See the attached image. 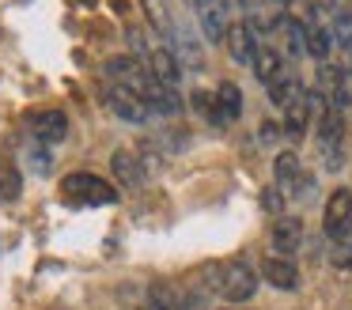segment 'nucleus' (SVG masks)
<instances>
[{
    "mask_svg": "<svg viewBox=\"0 0 352 310\" xmlns=\"http://www.w3.org/2000/svg\"><path fill=\"white\" fill-rule=\"evenodd\" d=\"M318 151H322V166L326 170H341L344 166V110H326L318 113Z\"/></svg>",
    "mask_w": 352,
    "mask_h": 310,
    "instance_id": "obj_1",
    "label": "nucleus"
},
{
    "mask_svg": "<svg viewBox=\"0 0 352 310\" xmlns=\"http://www.w3.org/2000/svg\"><path fill=\"white\" fill-rule=\"evenodd\" d=\"M216 291L228 302H250L254 295H258V269H254L250 261H243V257H235V261H228L220 269Z\"/></svg>",
    "mask_w": 352,
    "mask_h": 310,
    "instance_id": "obj_2",
    "label": "nucleus"
},
{
    "mask_svg": "<svg viewBox=\"0 0 352 310\" xmlns=\"http://www.w3.org/2000/svg\"><path fill=\"white\" fill-rule=\"evenodd\" d=\"M61 193L69 201H80V204H114L118 193L110 181H102L99 174H87V170H76L61 181Z\"/></svg>",
    "mask_w": 352,
    "mask_h": 310,
    "instance_id": "obj_3",
    "label": "nucleus"
},
{
    "mask_svg": "<svg viewBox=\"0 0 352 310\" xmlns=\"http://www.w3.org/2000/svg\"><path fill=\"white\" fill-rule=\"evenodd\" d=\"M314 91H318V98L326 106L344 110V106H352V72H344V68H337V65H318Z\"/></svg>",
    "mask_w": 352,
    "mask_h": 310,
    "instance_id": "obj_4",
    "label": "nucleus"
},
{
    "mask_svg": "<svg viewBox=\"0 0 352 310\" xmlns=\"http://www.w3.org/2000/svg\"><path fill=\"white\" fill-rule=\"evenodd\" d=\"M322 227H326V239H341L344 231L352 227V189L337 186L326 201V216H322Z\"/></svg>",
    "mask_w": 352,
    "mask_h": 310,
    "instance_id": "obj_5",
    "label": "nucleus"
},
{
    "mask_svg": "<svg viewBox=\"0 0 352 310\" xmlns=\"http://www.w3.org/2000/svg\"><path fill=\"white\" fill-rule=\"evenodd\" d=\"M107 98H110V110H114L122 121H133V125H144V121L152 118L148 102L137 95V91H129V87H118V83H110Z\"/></svg>",
    "mask_w": 352,
    "mask_h": 310,
    "instance_id": "obj_6",
    "label": "nucleus"
},
{
    "mask_svg": "<svg viewBox=\"0 0 352 310\" xmlns=\"http://www.w3.org/2000/svg\"><path fill=\"white\" fill-rule=\"evenodd\" d=\"M223 42H228V53H231V60H235V65H254V57H258V34H254V27L246 19H235L228 27V38H223Z\"/></svg>",
    "mask_w": 352,
    "mask_h": 310,
    "instance_id": "obj_7",
    "label": "nucleus"
},
{
    "mask_svg": "<svg viewBox=\"0 0 352 310\" xmlns=\"http://www.w3.org/2000/svg\"><path fill=\"white\" fill-rule=\"evenodd\" d=\"M144 65H148V72H152L163 87L178 91V83H182V65H178V53L170 49V45H155V49L148 53Z\"/></svg>",
    "mask_w": 352,
    "mask_h": 310,
    "instance_id": "obj_8",
    "label": "nucleus"
},
{
    "mask_svg": "<svg viewBox=\"0 0 352 310\" xmlns=\"http://www.w3.org/2000/svg\"><path fill=\"white\" fill-rule=\"evenodd\" d=\"M261 280L265 284H273L276 291H296L299 287V269L292 257H280V254H269L265 261H261Z\"/></svg>",
    "mask_w": 352,
    "mask_h": 310,
    "instance_id": "obj_9",
    "label": "nucleus"
},
{
    "mask_svg": "<svg viewBox=\"0 0 352 310\" xmlns=\"http://www.w3.org/2000/svg\"><path fill=\"white\" fill-rule=\"evenodd\" d=\"M31 133L38 144H61L69 136V118L61 110H38L31 118Z\"/></svg>",
    "mask_w": 352,
    "mask_h": 310,
    "instance_id": "obj_10",
    "label": "nucleus"
},
{
    "mask_svg": "<svg viewBox=\"0 0 352 310\" xmlns=\"http://www.w3.org/2000/svg\"><path fill=\"white\" fill-rule=\"evenodd\" d=\"M140 98H144L148 110L160 113V118H175V113H182V95H178V91H170V87H163L155 76L148 80V87L140 91Z\"/></svg>",
    "mask_w": 352,
    "mask_h": 310,
    "instance_id": "obj_11",
    "label": "nucleus"
},
{
    "mask_svg": "<svg viewBox=\"0 0 352 310\" xmlns=\"http://www.w3.org/2000/svg\"><path fill=\"white\" fill-rule=\"evenodd\" d=\"M197 23H201V34L208 38V42H223L228 38V8H223V0H205V4L197 8Z\"/></svg>",
    "mask_w": 352,
    "mask_h": 310,
    "instance_id": "obj_12",
    "label": "nucleus"
},
{
    "mask_svg": "<svg viewBox=\"0 0 352 310\" xmlns=\"http://www.w3.org/2000/svg\"><path fill=\"white\" fill-rule=\"evenodd\" d=\"M276 34H280V45H276V49H280L284 57H303L307 53V23L303 19H296V15H280Z\"/></svg>",
    "mask_w": 352,
    "mask_h": 310,
    "instance_id": "obj_13",
    "label": "nucleus"
},
{
    "mask_svg": "<svg viewBox=\"0 0 352 310\" xmlns=\"http://www.w3.org/2000/svg\"><path fill=\"white\" fill-rule=\"evenodd\" d=\"M273 246L280 257H292L299 246H303V219L299 216H276L273 223Z\"/></svg>",
    "mask_w": 352,
    "mask_h": 310,
    "instance_id": "obj_14",
    "label": "nucleus"
},
{
    "mask_svg": "<svg viewBox=\"0 0 352 310\" xmlns=\"http://www.w3.org/2000/svg\"><path fill=\"white\" fill-rule=\"evenodd\" d=\"M254 76H258L265 87H273L276 80H280L284 72H288V65H284V53L276 49V45H269V42H261L258 45V57H254Z\"/></svg>",
    "mask_w": 352,
    "mask_h": 310,
    "instance_id": "obj_15",
    "label": "nucleus"
},
{
    "mask_svg": "<svg viewBox=\"0 0 352 310\" xmlns=\"http://www.w3.org/2000/svg\"><path fill=\"white\" fill-rule=\"evenodd\" d=\"M311 121H314V102H311V91H307L303 98H296V102L284 110V136H292V140H303L307 136V129H311Z\"/></svg>",
    "mask_w": 352,
    "mask_h": 310,
    "instance_id": "obj_16",
    "label": "nucleus"
},
{
    "mask_svg": "<svg viewBox=\"0 0 352 310\" xmlns=\"http://www.w3.org/2000/svg\"><path fill=\"white\" fill-rule=\"evenodd\" d=\"M273 174H276V186H280L284 197H292L299 189V181H303V163H299L296 151H280V155L273 159Z\"/></svg>",
    "mask_w": 352,
    "mask_h": 310,
    "instance_id": "obj_17",
    "label": "nucleus"
},
{
    "mask_svg": "<svg viewBox=\"0 0 352 310\" xmlns=\"http://www.w3.org/2000/svg\"><path fill=\"white\" fill-rule=\"evenodd\" d=\"M110 170H114V178L122 181L125 189H137L140 181H144V166H140V155H133L129 148H118L114 155H110Z\"/></svg>",
    "mask_w": 352,
    "mask_h": 310,
    "instance_id": "obj_18",
    "label": "nucleus"
},
{
    "mask_svg": "<svg viewBox=\"0 0 352 310\" xmlns=\"http://www.w3.org/2000/svg\"><path fill=\"white\" fill-rule=\"evenodd\" d=\"M303 95H307V87H303V80H299V76L292 72V68H288V72H284L280 80L273 83V87H269V102H273L280 113L288 110V106L296 102V98H303Z\"/></svg>",
    "mask_w": 352,
    "mask_h": 310,
    "instance_id": "obj_19",
    "label": "nucleus"
},
{
    "mask_svg": "<svg viewBox=\"0 0 352 310\" xmlns=\"http://www.w3.org/2000/svg\"><path fill=\"white\" fill-rule=\"evenodd\" d=\"M144 4V15H148V23H152L155 30H160V38L163 42H175V19H170V8H167V0H140Z\"/></svg>",
    "mask_w": 352,
    "mask_h": 310,
    "instance_id": "obj_20",
    "label": "nucleus"
},
{
    "mask_svg": "<svg viewBox=\"0 0 352 310\" xmlns=\"http://www.w3.org/2000/svg\"><path fill=\"white\" fill-rule=\"evenodd\" d=\"M216 106H220V113L228 118V125L243 118V91H239V83L223 80L220 87H216Z\"/></svg>",
    "mask_w": 352,
    "mask_h": 310,
    "instance_id": "obj_21",
    "label": "nucleus"
},
{
    "mask_svg": "<svg viewBox=\"0 0 352 310\" xmlns=\"http://www.w3.org/2000/svg\"><path fill=\"white\" fill-rule=\"evenodd\" d=\"M144 310H186V295L175 291L170 284H152Z\"/></svg>",
    "mask_w": 352,
    "mask_h": 310,
    "instance_id": "obj_22",
    "label": "nucleus"
},
{
    "mask_svg": "<svg viewBox=\"0 0 352 310\" xmlns=\"http://www.w3.org/2000/svg\"><path fill=\"white\" fill-rule=\"evenodd\" d=\"M23 193V178L12 163H0V201H19Z\"/></svg>",
    "mask_w": 352,
    "mask_h": 310,
    "instance_id": "obj_23",
    "label": "nucleus"
},
{
    "mask_svg": "<svg viewBox=\"0 0 352 310\" xmlns=\"http://www.w3.org/2000/svg\"><path fill=\"white\" fill-rule=\"evenodd\" d=\"M329 261H333L337 269H352V227L341 234V239H333V250H329Z\"/></svg>",
    "mask_w": 352,
    "mask_h": 310,
    "instance_id": "obj_24",
    "label": "nucleus"
},
{
    "mask_svg": "<svg viewBox=\"0 0 352 310\" xmlns=\"http://www.w3.org/2000/svg\"><path fill=\"white\" fill-rule=\"evenodd\" d=\"M261 208L273 212V216H284V193H280V186H269L265 193H261Z\"/></svg>",
    "mask_w": 352,
    "mask_h": 310,
    "instance_id": "obj_25",
    "label": "nucleus"
},
{
    "mask_svg": "<svg viewBox=\"0 0 352 310\" xmlns=\"http://www.w3.org/2000/svg\"><path fill=\"white\" fill-rule=\"evenodd\" d=\"M27 159H31V163H34V174H50V151L42 148L38 140L31 144V151H27Z\"/></svg>",
    "mask_w": 352,
    "mask_h": 310,
    "instance_id": "obj_26",
    "label": "nucleus"
},
{
    "mask_svg": "<svg viewBox=\"0 0 352 310\" xmlns=\"http://www.w3.org/2000/svg\"><path fill=\"white\" fill-rule=\"evenodd\" d=\"M280 129H284V125H273V121H265V125H261V140H265V144H273L276 136H280Z\"/></svg>",
    "mask_w": 352,
    "mask_h": 310,
    "instance_id": "obj_27",
    "label": "nucleus"
},
{
    "mask_svg": "<svg viewBox=\"0 0 352 310\" xmlns=\"http://www.w3.org/2000/svg\"><path fill=\"white\" fill-rule=\"evenodd\" d=\"M223 8H228V15H239V19H246V0H223Z\"/></svg>",
    "mask_w": 352,
    "mask_h": 310,
    "instance_id": "obj_28",
    "label": "nucleus"
},
{
    "mask_svg": "<svg viewBox=\"0 0 352 310\" xmlns=\"http://www.w3.org/2000/svg\"><path fill=\"white\" fill-rule=\"evenodd\" d=\"M341 68H344V72H352V42L341 49Z\"/></svg>",
    "mask_w": 352,
    "mask_h": 310,
    "instance_id": "obj_29",
    "label": "nucleus"
},
{
    "mask_svg": "<svg viewBox=\"0 0 352 310\" xmlns=\"http://www.w3.org/2000/svg\"><path fill=\"white\" fill-rule=\"evenodd\" d=\"M186 310H205V299L201 295H186Z\"/></svg>",
    "mask_w": 352,
    "mask_h": 310,
    "instance_id": "obj_30",
    "label": "nucleus"
},
{
    "mask_svg": "<svg viewBox=\"0 0 352 310\" xmlns=\"http://www.w3.org/2000/svg\"><path fill=\"white\" fill-rule=\"evenodd\" d=\"M186 4H190V8H193V12H197V8H201V4H205V0H186Z\"/></svg>",
    "mask_w": 352,
    "mask_h": 310,
    "instance_id": "obj_31",
    "label": "nucleus"
},
{
    "mask_svg": "<svg viewBox=\"0 0 352 310\" xmlns=\"http://www.w3.org/2000/svg\"><path fill=\"white\" fill-rule=\"evenodd\" d=\"M273 4H276V8H288V4H292V0H273Z\"/></svg>",
    "mask_w": 352,
    "mask_h": 310,
    "instance_id": "obj_32",
    "label": "nucleus"
}]
</instances>
